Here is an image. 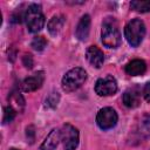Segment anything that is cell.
Segmentation results:
<instances>
[{"instance_id":"obj_15","label":"cell","mask_w":150,"mask_h":150,"mask_svg":"<svg viewBox=\"0 0 150 150\" xmlns=\"http://www.w3.org/2000/svg\"><path fill=\"white\" fill-rule=\"evenodd\" d=\"M138 134L142 138H149L150 137V114H144L139 122H138V127H137Z\"/></svg>"},{"instance_id":"obj_6","label":"cell","mask_w":150,"mask_h":150,"mask_svg":"<svg viewBox=\"0 0 150 150\" xmlns=\"http://www.w3.org/2000/svg\"><path fill=\"white\" fill-rule=\"evenodd\" d=\"M117 120H118L117 112L110 107L102 108L96 115V123L102 130H108L114 128L117 123Z\"/></svg>"},{"instance_id":"obj_5","label":"cell","mask_w":150,"mask_h":150,"mask_svg":"<svg viewBox=\"0 0 150 150\" xmlns=\"http://www.w3.org/2000/svg\"><path fill=\"white\" fill-rule=\"evenodd\" d=\"M61 141L63 143L64 150H75L80 141L79 130L69 123L63 124L61 129Z\"/></svg>"},{"instance_id":"obj_24","label":"cell","mask_w":150,"mask_h":150,"mask_svg":"<svg viewBox=\"0 0 150 150\" xmlns=\"http://www.w3.org/2000/svg\"><path fill=\"white\" fill-rule=\"evenodd\" d=\"M9 150H20V149H16V148H11Z\"/></svg>"},{"instance_id":"obj_13","label":"cell","mask_w":150,"mask_h":150,"mask_svg":"<svg viewBox=\"0 0 150 150\" xmlns=\"http://www.w3.org/2000/svg\"><path fill=\"white\" fill-rule=\"evenodd\" d=\"M145 70H146V64L141 59H135V60L128 62L125 66V73L131 76L143 75L145 73Z\"/></svg>"},{"instance_id":"obj_9","label":"cell","mask_w":150,"mask_h":150,"mask_svg":"<svg viewBox=\"0 0 150 150\" xmlns=\"http://www.w3.org/2000/svg\"><path fill=\"white\" fill-rule=\"evenodd\" d=\"M86 57L88 62L94 66L95 68H101L103 62H104V55L103 52L96 47V46H89L86 50Z\"/></svg>"},{"instance_id":"obj_18","label":"cell","mask_w":150,"mask_h":150,"mask_svg":"<svg viewBox=\"0 0 150 150\" xmlns=\"http://www.w3.org/2000/svg\"><path fill=\"white\" fill-rule=\"evenodd\" d=\"M59 101H60V95H59V93L52 91V93L46 97V100H45V105H46V108H52V109H54V108L57 107Z\"/></svg>"},{"instance_id":"obj_19","label":"cell","mask_w":150,"mask_h":150,"mask_svg":"<svg viewBox=\"0 0 150 150\" xmlns=\"http://www.w3.org/2000/svg\"><path fill=\"white\" fill-rule=\"evenodd\" d=\"M15 114H16V110L12 107V105H7L4 108V117H2V123L6 124L8 122H12L15 117Z\"/></svg>"},{"instance_id":"obj_10","label":"cell","mask_w":150,"mask_h":150,"mask_svg":"<svg viewBox=\"0 0 150 150\" xmlns=\"http://www.w3.org/2000/svg\"><path fill=\"white\" fill-rule=\"evenodd\" d=\"M61 141V131L59 129H52L50 132L47 135L42 144L40 145L39 150H55L59 142Z\"/></svg>"},{"instance_id":"obj_11","label":"cell","mask_w":150,"mask_h":150,"mask_svg":"<svg viewBox=\"0 0 150 150\" xmlns=\"http://www.w3.org/2000/svg\"><path fill=\"white\" fill-rule=\"evenodd\" d=\"M89 30H90V16L88 14H84L80 19V21L76 26L75 35L79 40L84 41V40H87V38L89 35Z\"/></svg>"},{"instance_id":"obj_7","label":"cell","mask_w":150,"mask_h":150,"mask_svg":"<svg viewBox=\"0 0 150 150\" xmlns=\"http://www.w3.org/2000/svg\"><path fill=\"white\" fill-rule=\"evenodd\" d=\"M95 91L98 96H110L117 91V82L114 76L105 75L95 83Z\"/></svg>"},{"instance_id":"obj_1","label":"cell","mask_w":150,"mask_h":150,"mask_svg":"<svg viewBox=\"0 0 150 150\" xmlns=\"http://www.w3.org/2000/svg\"><path fill=\"white\" fill-rule=\"evenodd\" d=\"M101 40L102 43L108 48H117L121 45V33L118 29V25L114 18H105L102 22Z\"/></svg>"},{"instance_id":"obj_23","label":"cell","mask_w":150,"mask_h":150,"mask_svg":"<svg viewBox=\"0 0 150 150\" xmlns=\"http://www.w3.org/2000/svg\"><path fill=\"white\" fill-rule=\"evenodd\" d=\"M143 96H144L145 101L148 103H150V82L145 83V86L143 87Z\"/></svg>"},{"instance_id":"obj_3","label":"cell","mask_w":150,"mask_h":150,"mask_svg":"<svg viewBox=\"0 0 150 150\" xmlns=\"http://www.w3.org/2000/svg\"><path fill=\"white\" fill-rule=\"evenodd\" d=\"M124 36L131 47H138L145 36V25L141 19H132L124 27Z\"/></svg>"},{"instance_id":"obj_22","label":"cell","mask_w":150,"mask_h":150,"mask_svg":"<svg viewBox=\"0 0 150 150\" xmlns=\"http://www.w3.org/2000/svg\"><path fill=\"white\" fill-rule=\"evenodd\" d=\"M34 136H35L34 127H33V125L27 127V128H26V137H27V139L29 141V143H33V142H34Z\"/></svg>"},{"instance_id":"obj_8","label":"cell","mask_w":150,"mask_h":150,"mask_svg":"<svg viewBox=\"0 0 150 150\" xmlns=\"http://www.w3.org/2000/svg\"><path fill=\"white\" fill-rule=\"evenodd\" d=\"M45 81V73L42 70L33 74L32 76H28L26 77L22 83H21V88L23 91L26 93H29V91H35L38 90L39 88H41L42 83Z\"/></svg>"},{"instance_id":"obj_21","label":"cell","mask_w":150,"mask_h":150,"mask_svg":"<svg viewBox=\"0 0 150 150\" xmlns=\"http://www.w3.org/2000/svg\"><path fill=\"white\" fill-rule=\"evenodd\" d=\"M22 63H23V66H25L26 68L30 69V68L33 67V63H34L32 55H30V54H26V55L22 57Z\"/></svg>"},{"instance_id":"obj_4","label":"cell","mask_w":150,"mask_h":150,"mask_svg":"<svg viewBox=\"0 0 150 150\" xmlns=\"http://www.w3.org/2000/svg\"><path fill=\"white\" fill-rule=\"evenodd\" d=\"M86 80H87V73L83 68L81 67L71 68L62 77V81H61L62 89L66 93H71L79 89L84 83Z\"/></svg>"},{"instance_id":"obj_20","label":"cell","mask_w":150,"mask_h":150,"mask_svg":"<svg viewBox=\"0 0 150 150\" xmlns=\"http://www.w3.org/2000/svg\"><path fill=\"white\" fill-rule=\"evenodd\" d=\"M30 46L33 47V49L38 50V52H41L45 49V47L47 46V40L43 38V36H35L30 43Z\"/></svg>"},{"instance_id":"obj_12","label":"cell","mask_w":150,"mask_h":150,"mask_svg":"<svg viewBox=\"0 0 150 150\" xmlns=\"http://www.w3.org/2000/svg\"><path fill=\"white\" fill-rule=\"evenodd\" d=\"M123 103L128 108H136L141 103V93L137 88H130L123 94Z\"/></svg>"},{"instance_id":"obj_17","label":"cell","mask_w":150,"mask_h":150,"mask_svg":"<svg viewBox=\"0 0 150 150\" xmlns=\"http://www.w3.org/2000/svg\"><path fill=\"white\" fill-rule=\"evenodd\" d=\"M130 7L136 11V12H141V13H146L150 12V0H145V1H139V0H135L130 2Z\"/></svg>"},{"instance_id":"obj_14","label":"cell","mask_w":150,"mask_h":150,"mask_svg":"<svg viewBox=\"0 0 150 150\" xmlns=\"http://www.w3.org/2000/svg\"><path fill=\"white\" fill-rule=\"evenodd\" d=\"M66 19L63 15H54L47 23V28L48 32L52 36H56L60 34V32L62 30L63 26H64Z\"/></svg>"},{"instance_id":"obj_16","label":"cell","mask_w":150,"mask_h":150,"mask_svg":"<svg viewBox=\"0 0 150 150\" xmlns=\"http://www.w3.org/2000/svg\"><path fill=\"white\" fill-rule=\"evenodd\" d=\"M8 100H9V105H12L15 110H19V111H22L23 108H25V100L22 97V95L19 93V91H15L13 90L9 96H8Z\"/></svg>"},{"instance_id":"obj_2","label":"cell","mask_w":150,"mask_h":150,"mask_svg":"<svg viewBox=\"0 0 150 150\" xmlns=\"http://www.w3.org/2000/svg\"><path fill=\"white\" fill-rule=\"evenodd\" d=\"M25 22L27 26V29L30 33H38L40 32L45 26V15L42 13L41 6L36 4H32L27 7V9L23 13Z\"/></svg>"}]
</instances>
